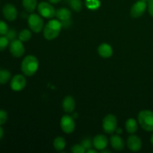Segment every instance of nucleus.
Masks as SVG:
<instances>
[{
    "label": "nucleus",
    "mask_w": 153,
    "mask_h": 153,
    "mask_svg": "<svg viewBox=\"0 0 153 153\" xmlns=\"http://www.w3.org/2000/svg\"><path fill=\"white\" fill-rule=\"evenodd\" d=\"M87 152H88V153H91V152H93V153H97V151H96L95 149H88V151H87Z\"/></svg>",
    "instance_id": "obj_34"
},
{
    "label": "nucleus",
    "mask_w": 153,
    "mask_h": 153,
    "mask_svg": "<svg viewBox=\"0 0 153 153\" xmlns=\"http://www.w3.org/2000/svg\"><path fill=\"white\" fill-rule=\"evenodd\" d=\"M143 1H149V0H143Z\"/></svg>",
    "instance_id": "obj_37"
},
{
    "label": "nucleus",
    "mask_w": 153,
    "mask_h": 153,
    "mask_svg": "<svg viewBox=\"0 0 153 153\" xmlns=\"http://www.w3.org/2000/svg\"><path fill=\"white\" fill-rule=\"evenodd\" d=\"M126 128L129 134H134L137 131V123L134 119H128L126 123Z\"/></svg>",
    "instance_id": "obj_18"
},
{
    "label": "nucleus",
    "mask_w": 153,
    "mask_h": 153,
    "mask_svg": "<svg viewBox=\"0 0 153 153\" xmlns=\"http://www.w3.org/2000/svg\"><path fill=\"white\" fill-rule=\"evenodd\" d=\"M110 143L112 147L115 150L120 151L123 149L124 148V141L122 139V137L119 135H112L110 139Z\"/></svg>",
    "instance_id": "obj_15"
},
{
    "label": "nucleus",
    "mask_w": 153,
    "mask_h": 153,
    "mask_svg": "<svg viewBox=\"0 0 153 153\" xmlns=\"http://www.w3.org/2000/svg\"><path fill=\"white\" fill-rule=\"evenodd\" d=\"M55 16L59 19L60 21H65L70 19L71 17V12L69 9L65 8V7H61V8L58 9L55 12Z\"/></svg>",
    "instance_id": "obj_17"
},
{
    "label": "nucleus",
    "mask_w": 153,
    "mask_h": 153,
    "mask_svg": "<svg viewBox=\"0 0 153 153\" xmlns=\"http://www.w3.org/2000/svg\"><path fill=\"white\" fill-rule=\"evenodd\" d=\"M70 7L76 12L81 11L82 8V2L81 0H67Z\"/></svg>",
    "instance_id": "obj_22"
},
{
    "label": "nucleus",
    "mask_w": 153,
    "mask_h": 153,
    "mask_svg": "<svg viewBox=\"0 0 153 153\" xmlns=\"http://www.w3.org/2000/svg\"><path fill=\"white\" fill-rule=\"evenodd\" d=\"M61 28H62V25H61V22L57 19L50 20L43 28L44 37L49 40L56 38L59 35Z\"/></svg>",
    "instance_id": "obj_2"
},
{
    "label": "nucleus",
    "mask_w": 153,
    "mask_h": 153,
    "mask_svg": "<svg viewBox=\"0 0 153 153\" xmlns=\"http://www.w3.org/2000/svg\"><path fill=\"white\" fill-rule=\"evenodd\" d=\"M62 106L64 111H66L67 113H73L76 108V102L73 97L70 96H67L63 100Z\"/></svg>",
    "instance_id": "obj_14"
},
{
    "label": "nucleus",
    "mask_w": 153,
    "mask_h": 153,
    "mask_svg": "<svg viewBox=\"0 0 153 153\" xmlns=\"http://www.w3.org/2000/svg\"><path fill=\"white\" fill-rule=\"evenodd\" d=\"M138 122L140 126L147 131H153V112L143 110L139 113Z\"/></svg>",
    "instance_id": "obj_3"
},
{
    "label": "nucleus",
    "mask_w": 153,
    "mask_h": 153,
    "mask_svg": "<svg viewBox=\"0 0 153 153\" xmlns=\"http://www.w3.org/2000/svg\"><path fill=\"white\" fill-rule=\"evenodd\" d=\"M147 7V4L146 1L143 0H140L137 1L133 4L131 8V15L134 18H138L141 16L143 13H145Z\"/></svg>",
    "instance_id": "obj_8"
},
{
    "label": "nucleus",
    "mask_w": 153,
    "mask_h": 153,
    "mask_svg": "<svg viewBox=\"0 0 153 153\" xmlns=\"http://www.w3.org/2000/svg\"><path fill=\"white\" fill-rule=\"evenodd\" d=\"M54 147L56 150L58 151H61L65 148L66 146V141L64 140V137H58L55 139L54 140Z\"/></svg>",
    "instance_id": "obj_20"
},
{
    "label": "nucleus",
    "mask_w": 153,
    "mask_h": 153,
    "mask_svg": "<svg viewBox=\"0 0 153 153\" xmlns=\"http://www.w3.org/2000/svg\"><path fill=\"white\" fill-rule=\"evenodd\" d=\"M18 37H19V40H20L22 42H27L31 39V33L29 30L24 29L19 32Z\"/></svg>",
    "instance_id": "obj_23"
},
{
    "label": "nucleus",
    "mask_w": 153,
    "mask_h": 153,
    "mask_svg": "<svg viewBox=\"0 0 153 153\" xmlns=\"http://www.w3.org/2000/svg\"><path fill=\"white\" fill-rule=\"evenodd\" d=\"M102 152H111L109 150H102Z\"/></svg>",
    "instance_id": "obj_35"
},
{
    "label": "nucleus",
    "mask_w": 153,
    "mask_h": 153,
    "mask_svg": "<svg viewBox=\"0 0 153 153\" xmlns=\"http://www.w3.org/2000/svg\"><path fill=\"white\" fill-rule=\"evenodd\" d=\"M38 60L34 55H28L22 61L21 70L24 75L31 76L35 74L38 69Z\"/></svg>",
    "instance_id": "obj_1"
},
{
    "label": "nucleus",
    "mask_w": 153,
    "mask_h": 153,
    "mask_svg": "<svg viewBox=\"0 0 153 153\" xmlns=\"http://www.w3.org/2000/svg\"><path fill=\"white\" fill-rule=\"evenodd\" d=\"M2 13L4 18L9 21L15 20L17 17V10L11 4H5L2 9Z\"/></svg>",
    "instance_id": "obj_11"
},
{
    "label": "nucleus",
    "mask_w": 153,
    "mask_h": 153,
    "mask_svg": "<svg viewBox=\"0 0 153 153\" xmlns=\"http://www.w3.org/2000/svg\"><path fill=\"white\" fill-rule=\"evenodd\" d=\"M37 0H22V5L24 8L29 13L34 11L37 7Z\"/></svg>",
    "instance_id": "obj_19"
},
{
    "label": "nucleus",
    "mask_w": 153,
    "mask_h": 153,
    "mask_svg": "<svg viewBox=\"0 0 153 153\" xmlns=\"http://www.w3.org/2000/svg\"><path fill=\"white\" fill-rule=\"evenodd\" d=\"M3 135H4V131H3L2 128H1V126H0V140L2 138Z\"/></svg>",
    "instance_id": "obj_32"
},
{
    "label": "nucleus",
    "mask_w": 153,
    "mask_h": 153,
    "mask_svg": "<svg viewBox=\"0 0 153 153\" xmlns=\"http://www.w3.org/2000/svg\"><path fill=\"white\" fill-rule=\"evenodd\" d=\"M61 25H62V28H69L70 25H71L72 22L70 19H68V20L61 21Z\"/></svg>",
    "instance_id": "obj_31"
},
{
    "label": "nucleus",
    "mask_w": 153,
    "mask_h": 153,
    "mask_svg": "<svg viewBox=\"0 0 153 153\" xmlns=\"http://www.w3.org/2000/svg\"><path fill=\"white\" fill-rule=\"evenodd\" d=\"M151 143H152V146H153V134H152V137H151Z\"/></svg>",
    "instance_id": "obj_36"
},
{
    "label": "nucleus",
    "mask_w": 153,
    "mask_h": 153,
    "mask_svg": "<svg viewBox=\"0 0 153 153\" xmlns=\"http://www.w3.org/2000/svg\"><path fill=\"white\" fill-rule=\"evenodd\" d=\"M49 1H50L51 3H52V4H57V3H58L60 1H61V0H49Z\"/></svg>",
    "instance_id": "obj_33"
},
{
    "label": "nucleus",
    "mask_w": 153,
    "mask_h": 153,
    "mask_svg": "<svg viewBox=\"0 0 153 153\" xmlns=\"http://www.w3.org/2000/svg\"><path fill=\"white\" fill-rule=\"evenodd\" d=\"M9 40H7L5 36H1L0 37V52L4 50L8 46Z\"/></svg>",
    "instance_id": "obj_24"
},
{
    "label": "nucleus",
    "mask_w": 153,
    "mask_h": 153,
    "mask_svg": "<svg viewBox=\"0 0 153 153\" xmlns=\"http://www.w3.org/2000/svg\"><path fill=\"white\" fill-rule=\"evenodd\" d=\"M28 24L29 28L34 32L39 33L43 28V20L41 16L36 13H32L28 18Z\"/></svg>",
    "instance_id": "obj_5"
},
{
    "label": "nucleus",
    "mask_w": 153,
    "mask_h": 153,
    "mask_svg": "<svg viewBox=\"0 0 153 153\" xmlns=\"http://www.w3.org/2000/svg\"><path fill=\"white\" fill-rule=\"evenodd\" d=\"M37 10L39 13L42 16L48 19L54 17L55 16V10L53 6L51 4L46 2V1H42L37 6Z\"/></svg>",
    "instance_id": "obj_7"
},
{
    "label": "nucleus",
    "mask_w": 153,
    "mask_h": 153,
    "mask_svg": "<svg viewBox=\"0 0 153 153\" xmlns=\"http://www.w3.org/2000/svg\"><path fill=\"white\" fill-rule=\"evenodd\" d=\"M11 75L8 70H0V84L4 85L6 84L10 79Z\"/></svg>",
    "instance_id": "obj_21"
},
{
    "label": "nucleus",
    "mask_w": 153,
    "mask_h": 153,
    "mask_svg": "<svg viewBox=\"0 0 153 153\" xmlns=\"http://www.w3.org/2000/svg\"><path fill=\"white\" fill-rule=\"evenodd\" d=\"M71 151L74 153H85L86 152V149L82 144H76L72 147Z\"/></svg>",
    "instance_id": "obj_25"
},
{
    "label": "nucleus",
    "mask_w": 153,
    "mask_h": 153,
    "mask_svg": "<svg viewBox=\"0 0 153 153\" xmlns=\"http://www.w3.org/2000/svg\"><path fill=\"white\" fill-rule=\"evenodd\" d=\"M81 144L84 146V147L87 149H89L92 148V146H94V143H93V140L91 138H85L82 141Z\"/></svg>",
    "instance_id": "obj_28"
},
{
    "label": "nucleus",
    "mask_w": 153,
    "mask_h": 153,
    "mask_svg": "<svg viewBox=\"0 0 153 153\" xmlns=\"http://www.w3.org/2000/svg\"><path fill=\"white\" fill-rule=\"evenodd\" d=\"M75 122L73 117L69 115H64L61 118V127L63 131L67 134H70L73 132L75 129Z\"/></svg>",
    "instance_id": "obj_9"
},
{
    "label": "nucleus",
    "mask_w": 153,
    "mask_h": 153,
    "mask_svg": "<svg viewBox=\"0 0 153 153\" xmlns=\"http://www.w3.org/2000/svg\"><path fill=\"white\" fill-rule=\"evenodd\" d=\"M8 31V26L7 24L2 20H0V36L5 35Z\"/></svg>",
    "instance_id": "obj_27"
},
{
    "label": "nucleus",
    "mask_w": 153,
    "mask_h": 153,
    "mask_svg": "<svg viewBox=\"0 0 153 153\" xmlns=\"http://www.w3.org/2000/svg\"><path fill=\"white\" fill-rule=\"evenodd\" d=\"M16 35H17L16 34V31L14 29H8V31H7V32L6 33V34L4 36L7 37V39L9 41H12V40L16 39Z\"/></svg>",
    "instance_id": "obj_26"
},
{
    "label": "nucleus",
    "mask_w": 153,
    "mask_h": 153,
    "mask_svg": "<svg viewBox=\"0 0 153 153\" xmlns=\"http://www.w3.org/2000/svg\"><path fill=\"white\" fill-rule=\"evenodd\" d=\"M9 50L10 54L15 58H19L25 53V48L22 44V42L17 39L10 41L9 44Z\"/></svg>",
    "instance_id": "obj_6"
},
{
    "label": "nucleus",
    "mask_w": 153,
    "mask_h": 153,
    "mask_svg": "<svg viewBox=\"0 0 153 153\" xmlns=\"http://www.w3.org/2000/svg\"><path fill=\"white\" fill-rule=\"evenodd\" d=\"M102 127L105 132L113 134L117 128V120L113 114H108L105 117L102 122Z\"/></svg>",
    "instance_id": "obj_4"
},
{
    "label": "nucleus",
    "mask_w": 153,
    "mask_h": 153,
    "mask_svg": "<svg viewBox=\"0 0 153 153\" xmlns=\"http://www.w3.org/2000/svg\"><path fill=\"white\" fill-rule=\"evenodd\" d=\"M7 120V114L5 111L0 110V126L5 123Z\"/></svg>",
    "instance_id": "obj_29"
},
{
    "label": "nucleus",
    "mask_w": 153,
    "mask_h": 153,
    "mask_svg": "<svg viewBox=\"0 0 153 153\" xmlns=\"http://www.w3.org/2000/svg\"><path fill=\"white\" fill-rule=\"evenodd\" d=\"M108 138L105 135L103 134H98L96 136L93 140L94 146L98 150H103L105 149L108 145Z\"/></svg>",
    "instance_id": "obj_13"
},
{
    "label": "nucleus",
    "mask_w": 153,
    "mask_h": 153,
    "mask_svg": "<svg viewBox=\"0 0 153 153\" xmlns=\"http://www.w3.org/2000/svg\"><path fill=\"white\" fill-rule=\"evenodd\" d=\"M127 146L132 152H137L142 147V141L137 135H131L127 140Z\"/></svg>",
    "instance_id": "obj_12"
},
{
    "label": "nucleus",
    "mask_w": 153,
    "mask_h": 153,
    "mask_svg": "<svg viewBox=\"0 0 153 153\" xmlns=\"http://www.w3.org/2000/svg\"><path fill=\"white\" fill-rule=\"evenodd\" d=\"M26 85V80L24 76L17 74L13 77L10 82V88L14 91H20L25 88Z\"/></svg>",
    "instance_id": "obj_10"
},
{
    "label": "nucleus",
    "mask_w": 153,
    "mask_h": 153,
    "mask_svg": "<svg viewBox=\"0 0 153 153\" xmlns=\"http://www.w3.org/2000/svg\"><path fill=\"white\" fill-rule=\"evenodd\" d=\"M147 6L149 14L153 17V0H149V1H148Z\"/></svg>",
    "instance_id": "obj_30"
},
{
    "label": "nucleus",
    "mask_w": 153,
    "mask_h": 153,
    "mask_svg": "<svg viewBox=\"0 0 153 153\" xmlns=\"http://www.w3.org/2000/svg\"><path fill=\"white\" fill-rule=\"evenodd\" d=\"M98 52L102 58H110L113 54V49L111 46L108 43H102L98 48Z\"/></svg>",
    "instance_id": "obj_16"
}]
</instances>
